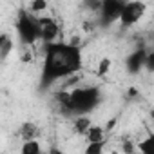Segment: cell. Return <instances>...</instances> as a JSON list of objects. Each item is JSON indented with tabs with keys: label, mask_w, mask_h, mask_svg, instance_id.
I'll return each mask as SVG.
<instances>
[{
	"label": "cell",
	"mask_w": 154,
	"mask_h": 154,
	"mask_svg": "<svg viewBox=\"0 0 154 154\" xmlns=\"http://www.w3.org/2000/svg\"><path fill=\"white\" fill-rule=\"evenodd\" d=\"M82 69H84V51L78 44L58 40L44 45L40 91H47L56 82L78 74Z\"/></svg>",
	"instance_id": "6da1fadb"
},
{
	"label": "cell",
	"mask_w": 154,
	"mask_h": 154,
	"mask_svg": "<svg viewBox=\"0 0 154 154\" xmlns=\"http://www.w3.org/2000/svg\"><path fill=\"white\" fill-rule=\"evenodd\" d=\"M60 107L63 112L71 116H87L93 112L103 100L102 89L96 85H85V87H74L72 91H62L56 94Z\"/></svg>",
	"instance_id": "7a4b0ae2"
},
{
	"label": "cell",
	"mask_w": 154,
	"mask_h": 154,
	"mask_svg": "<svg viewBox=\"0 0 154 154\" xmlns=\"http://www.w3.org/2000/svg\"><path fill=\"white\" fill-rule=\"evenodd\" d=\"M15 31L22 45H35L40 42V31H38V17L29 13L26 8L17 13L15 20Z\"/></svg>",
	"instance_id": "3957f363"
},
{
	"label": "cell",
	"mask_w": 154,
	"mask_h": 154,
	"mask_svg": "<svg viewBox=\"0 0 154 154\" xmlns=\"http://www.w3.org/2000/svg\"><path fill=\"white\" fill-rule=\"evenodd\" d=\"M125 0H103L98 6V24L102 27H111L120 20Z\"/></svg>",
	"instance_id": "277c9868"
},
{
	"label": "cell",
	"mask_w": 154,
	"mask_h": 154,
	"mask_svg": "<svg viewBox=\"0 0 154 154\" xmlns=\"http://www.w3.org/2000/svg\"><path fill=\"white\" fill-rule=\"evenodd\" d=\"M147 11V4L145 2H140V0H131V2H125L123 4V9H122V15H120V26L122 29H129L132 26H136L143 15Z\"/></svg>",
	"instance_id": "5b68a950"
},
{
	"label": "cell",
	"mask_w": 154,
	"mask_h": 154,
	"mask_svg": "<svg viewBox=\"0 0 154 154\" xmlns=\"http://www.w3.org/2000/svg\"><path fill=\"white\" fill-rule=\"evenodd\" d=\"M38 31H40V42L47 45V44L58 42L60 24L53 17H38Z\"/></svg>",
	"instance_id": "8992f818"
},
{
	"label": "cell",
	"mask_w": 154,
	"mask_h": 154,
	"mask_svg": "<svg viewBox=\"0 0 154 154\" xmlns=\"http://www.w3.org/2000/svg\"><path fill=\"white\" fill-rule=\"evenodd\" d=\"M147 56H149V51L145 47H138L134 49L132 53H129L125 56V69L131 72V74H138L145 69V63H147Z\"/></svg>",
	"instance_id": "52a82bcc"
},
{
	"label": "cell",
	"mask_w": 154,
	"mask_h": 154,
	"mask_svg": "<svg viewBox=\"0 0 154 154\" xmlns=\"http://www.w3.org/2000/svg\"><path fill=\"white\" fill-rule=\"evenodd\" d=\"M18 136L24 141H33V140H38L40 138V125L31 122V120H26L24 123L18 125Z\"/></svg>",
	"instance_id": "ba28073f"
},
{
	"label": "cell",
	"mask_w": 154,
	"mask_h": 154,
	"mask_svg": "<svg viewBox=\"0 0 154 154\" xmlns=\"http://www.w3.org/2000/svg\"><path fill=\"white\" fill-rule=\"evenodd\" d=\"M85 138H87V143H100V141H105V129L102 125H91L85 132Z\"/></svg>",
	"instance_id": "9c48e42d"
},
{
	"label": "cell",
	"mask_w": 154,
	"mask_h": 154,
	"mask_svg": "<svg viewBox=\"0 0 154 154\" xmlns=\"http://www.w3.org/2000/svg\"><path fill=\"white\" fill-rule=\"evenodd\" d=\"M136 152H140V154H154V136L147 134L143 140H140L136 143Z\"/></svg>",
	"instance_id": "30bf717a"
},
{
	"label": "cell",
	"mask_w": 154,
	"mask_h": 154,
	"mask_svg": "<svg viewBox=\"0 0 154 154\" xmlns=\"http://www.w3.org/2000/svg\"><path fill=\"white\" fill-rule=\"evenodd\" d=\"M13 49V40L8 33H0V60L8 58V54Z\"/></svg>",
	"instance_id": "8fae6325"
},
{
	"label": "cell",
	"mask_w": 154,
	"mask_h": 154,
	"mask_svg": "<svg viewBox=\"0 0 154 154\" xmlns=\"http://www.w3.org/2000/svg\"><path fill=\"white\" fill-rule=\"evenodd\" d=\"M20 154H44V150H42L40 141L38 140H33V141H24L22 143Z\"/></svg>",
	"instance_id": "7c38bea8"
},
{
	"label": "cell",
	"mask_w": 154,
	"mask_h": 154,
	"mask_svg": "<svg viewBox=\"0 0 154 154\" xmlns=\"http://www.w3.org/2000/svg\"><path fill=\"white\" fill-rule=\"evenodd\" d=\"M91 125H93V122L89 120V116H76L74 118V131L78 134H85Z\"/></svg>",
	"instance_id": "4fadbf2b"
},
{
	"label": "cell",
	"mask_w": 154,
	"mask_h": 154,
	"mask_svg": "<svg viewBox=\"0 0 154 154\" xmlns=\"http://www.w3.org/2000/svg\"><path fill=\"white\" fill-rule=\"evenodd\" d=\"M47 8H49V4L45 2V0H35V2H31V4H29L27 11H29V13H33L35 17H40Z\"/></svg>",
	"instance_id": "5bb4252c"
},
{
	"label": "cell",
	"mask_w": 154,
	"mask_h": 154,
	"mask_svg": "<svg viewBox=\"0 0 154 154\" xmlns=\"http://www.w3.org/2000/svg\"><path fill=\"white\" fill-rule=\"evenodd\" d=\"M105 150V141H100V143H87L85 149H84V154H103Z\"/></svg>",
	"instance_id": "9a60e30c"
},
{
	"label": "cell",
	"mask_w": 154,
	"mask_h": 154,
	"mask_svg": "<svg viewBox=\"0 0 154 154\" xmlns=\"http://www.w3.org/2000/svg\"><path fill=\"white\" fill-rule=\"evenodd\" d=\"M122 149H123L125 154H136V143H132L131 140H123Z\"/></svg>",
	"instance_id": "2e32d148"
},
{
	"label": "cell",
	"mask_w": 154,
	"mask_h": 154,
	"mask_svg": "<svg viewBox=\"0 0 154 154\" xmlns=\"http://www.w3.org/2000/svg\"><path fill=\"white\" fill-rule=\"evenodd\" d=\"M109 67H111V60L109 58H103L102 63H100V67H98V74H105Z\"/></svg>",
	"instance_id": "e0dca14e"
},
{
	"label": "cell",
	"mask_w": 154,
	"mask_h": 154,
	"mask_svg": "<svg viewBox=\"0 0 154 154\" xmlns=\"http://www.w3.org/2000/svg\"><path fill=\"white\" fill-rule=\"evenodd\" d=\"M47 154H63V150L53 145V147H49V150H47Z\"/></svg>",
	"instance_id": "ac0fdd59"
}]
</instances>
